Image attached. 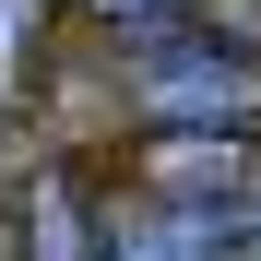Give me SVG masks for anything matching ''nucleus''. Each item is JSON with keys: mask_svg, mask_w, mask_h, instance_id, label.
Listing matches in <instances>:
<instances>
[{"mask_svg": "<svg viewBox=\"0 0 261 261\" xmlns=\"http://www.w3.org/2000/svg\"><path fill=\"white\" fill-rule=\"evenodd\" d=\"M130 119L143 130H261V60L202 24L130 36Z\"/></svg>", "mask_w": 261, "mask_h": 261, "instance_id": "f257e3e1", "label": "nucleus"}, {"mask_svg": "<svg viewBox=\"0 0 261 261\" xmlns=\"http://www.w3.org/2000/svg\"><path fill=\"white\" fill-rule=\"evenodd\" d=\"M143 190L202 214V226H261V130H154L143 154Z\"/></svg>", "mask_w": 261, "mask_h": 261, "instance_id": "f03ea898", "label": "nucleus"}, {"mask_svg": "<svg viewBox=\"0 0 261 261\" xmlns=\"http://www.w3.org/2000/svg\"><path fill=\"white\" fill-rule=\"evenodd\" d=\"M95 249H107V261H226L238 238L202 226V214H178V202H154V190H130V202L95 214Z\"/></svg>", "mask_w": 261, "mask_h": 261, "instance_id": "7ed1b4c3", "label": "nucleus"}, {"mask_svg": "<svg viewBox=\"0 0 261 261\" xmlns=\"http://www.w3.org/2000/svg\"><path fill=\"white\" fill-rule=\"evenodd\" d=\"M12 261H107L95 249V202H83L71 166H36L12 202Z\"/></svg>", "mask_w": 261, "mask_h": 261, "instance_id": "20e7f679", "label": "nucleus"}, {"mask_svg": "<svg viewBox=\"0 0 261 261\" xmlns=\"http://www.w3.org/2000/svg\"><path fill=\"white\" fill-rule=\"evenodd\" d=\"M36 12H48V0H0V107L24 95V48H36Z\"/></svg>", "mask_w": 261, "mask_h": 261, "instance_id": "39448f33", "label": "nucleus"}, {"mask_svg": "<svg viewBox=\"0 0 261 261\" xmlns=\"http://www.w3.org/2000/svg\"><path fill=\"white\" fill-rule=\"evenodd\" d=\"M95 12H107V24H130V36H143V24H166V12H178V0H95Z\"/></svg>", "mask_w": 261, "mask_h": 261, "instance_id": "423d86ee", "label": "nucleus"}, {"mask_svg": "<svg viewBox=\"0 0 261 261\" xmlns=\"http://www.w3.org/2000/svg\"><path fill=\"white\" fill-rule=\"evenodd\" d=\"M0 261H12V214H0Z\"/></svg>", "mask_w": 261, "mask_h": 261, "instance_id": "0eeeda50", "label": "nucleus"}]
</instances>
